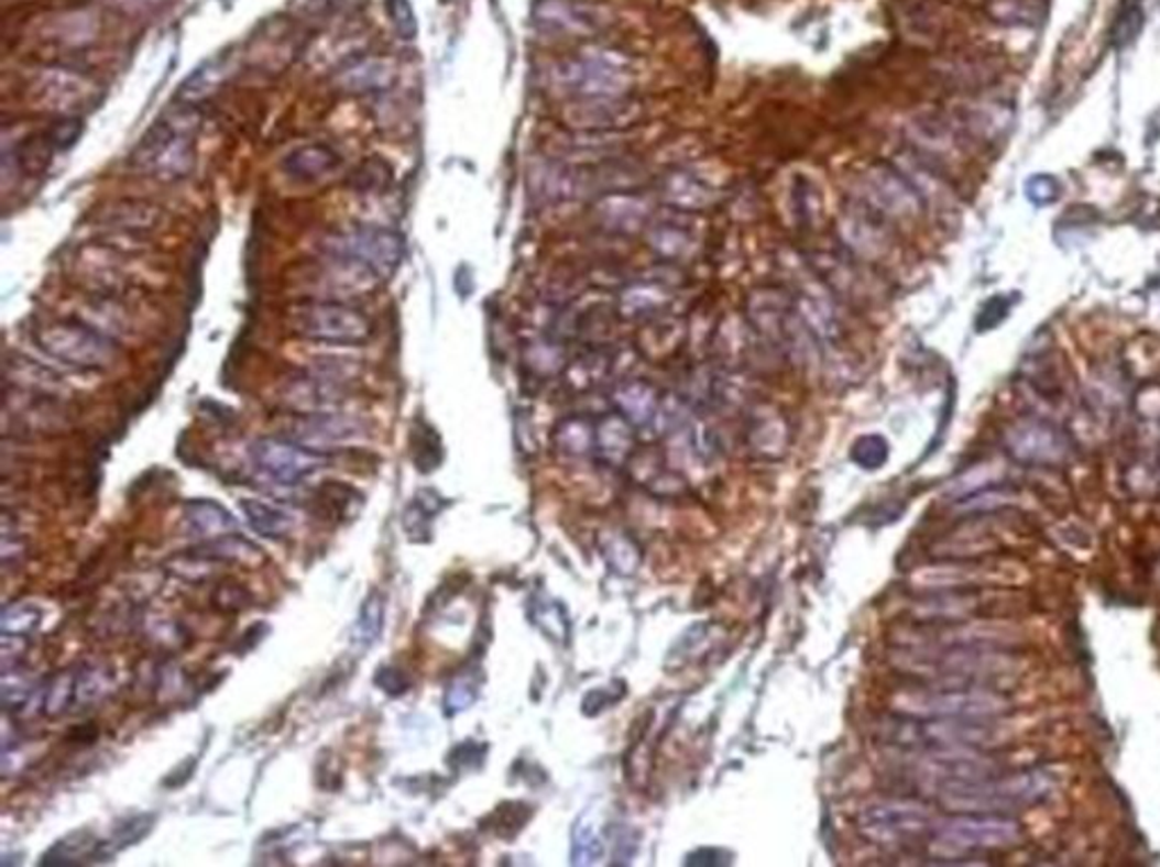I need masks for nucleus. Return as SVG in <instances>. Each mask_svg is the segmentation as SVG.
Masks as SVG:
<instances>
[{
	"instance_id": "1",
	"label": "nucleus",
	"mask_w": 1160,
	"mask_h": 867,
	"mask_svg": "<svg viewBox=\"0 0 1160 867\" xmlns=\"http://www.w3.org/2000/svg\"><path fill=\"white\" fill-rule=\"evenodd\" d=\"M1054 788L1048 770H1025L1018 775H993L977 781H954L939 788L941 804L956 813L1018 811L1040 802Z\"/></svg>"
},
{
	"instance_id": "2",
	"label": "nucleus",
	"mask_w": 1160,
	"mask_h": 867,
	"mask_svg": "<svg viewBox=\"0 0 1160 867\" xmlns=\"http://www.w3.org/2000/svg\"><path fill=\"white\" fill-rule=\"evenodd\" d=\"M198 121L190 111H173L160 118L132 154V164L147 177L179 182L196 168Z\"/></svg>"
},
{
	"instance_id": "3",
	"label": "nucleus",
	"mask_w": 1160,
	"mask_h": 867,
	"mask_svg": "<svg viewBox=\"0 0 1160 867\" xmlns=\"http://www.w3.org/2000/svg\"><path fill=\"white\" fill-rule=\"evenodd\" d=\"M32 338L48 359L83 372L107 370L119 359L113 340L77 320L42 322L34 327Z\"/></svg>"
},
{
	"instance_id": "4",
	"label": "nucleus",
	"mask_w": 1160,
	"mask_h": 867,
	"mask_svg": "<svg viewBox=\"0 0 1160 867\" xmlns=\"http://www.w3.org/2000/svg\"><path fill=\"white\" fill-rule=\"evenodd\" d=\"M291 327L297 336L338 347H359L374 336V322L368 312L350 301L311 299L293 308Z\"/></svg>"
},
{
	"instance_id": "5",
	"label": "nucleus",
	"mask_w": 1160,
	"mask_h": 867,
	"mask_svg": "<svg viewBox=\"0 0 1160 867\" xmlns=\"http://www.w3.org/2000/svg\"><path fill=\"white\" fill-rule=\"evenodd\" d=\"M1022 838L1016 820L995 813H963L937 824L932 845L939 854L959 856L975 849L1009 847Z\"/></svg>"
},
{
	"instance_id": "6",
	"label": "nucleus",
	"mask_w": 1160,
	"mask_h": 867,
	"mask_svg": "<svg viewBox=\"0 0 1160 867\" xmlns=\"http://www.w3.org/2000/svg\"><path fill=\"white\" fill-rule=\"evenodd\" d=\"M902 712L916 718H997L1009 712V700L986 689L941 687L907 693Z\"/></svg>"
},
{
	"instance_id": "7",
	"label": "nucleus",
	"mask_w": 1160,
	"mask_h": 867,
	"mask_svg": "<svg viewBox=\"0 0 1160 867\" xmlns=\"http://www.w3.org/2000/svg\"><path fill=\"white\" fill-rule=\"evenodd\" d=\"M329 252L352 256L374 270L379 277H393L404 261V235L389 227L359 224L331 235Z\"/></svg>"
},
{
	"instance_id": "8",
	"label": "nucleus",
	"mask_w": 1160,
	"mask_h": 867,
	"mask_svg": "<svg viewBox=\"0 0 1160 867\" xmlns=\"http://www.w3.org/2000/svg\"><path fill=\"white\" fill-rule=\"evenodd\" d=\"M862 830L877 845H909L924 836H934L937 817L930 809L916 802H886L864 811Z\"/></svg>"
},
{
	"instance_id": "9",
	"label": "nucleus",
	"mask_w": 1160,
	"mask_h": 867,
	"mask_svg": "<svg viewBox=\"0 0 1160 867\" xmlns=\"http://www.w3.org/2000/svg\"><path fill=\"white\" fill-rule=\"evenodd\" d=\"M254 467L277 485L295 487L325 467V453L308 449L293 438H261L250 447Z\"/></svg>"
},
{
	"instance_id": "10",
	"label": "nucleus",
	"mask_w": 1160,
	"mask_h": 867,
	"mask_svg": "<svg viewBox=\"0 0 1160 867\" xmlns=\"http://www.w3.org/2000/svg\"><path fill=\"white\" fill-rule=\"evenodd\" d=\"M381 277L365 263L329 252L320 263L308 270V293L316 299L347 301L357 295H372Z\"/></svg>"
},
{
	"instance_id": "11",
	"label": "nucleus",
	"mask_w": 1160,
	"mask_h": 867,
	"mask_svg": "<svg viewBox=\"0 0 1160 867\" xmlns=\"http://www.w3.org/2000/svg\"><path fill=\"white\" fill-rule=\"evenodd\" d=\"M562 85L583 100L622 98L628 89V73L605 57H580L562 64Z\"/></svg>"
},
{
	"instance_id": "12",
	"label": "nucleus",
	"mask_w": 1160,
	"mask_h": 867,
	"mask_svg": "<svg viewBox=\"0 0 1160 867\" xmlns=\"http://www.w3.org/2000/svg\"><path fill=\"white\" fill-rule=\"evenodd\" d=\"M365 436H368V428L361 419L336 415L333 410L304 415L291 428V438L295 442L314 449L318 453H325L327 449L361 442L365 440Z\"/></svg>"
},
{
	"instance_id": "13",
	"label": "nucleus",
	"mask_w": 1160,
	"mask_h": 867,
	"mask_svg": "<svg viewBox=\"0 0 1160 867\" xmlns=\"http://www.w3.org/2000/svg\"><path fill=\"white\" fill-rule=\"evenodd\" d=\"M344 381L347 376L327 370L299 372L282 385V399L288 408L304 415L327 413L333 410L342 397H347Z\"/></svg>"
},
{
	"instance_id": "14",
	"label": "nucleus",
	"mask_w": 1160,
	"mask_h": 867,
	"mask_svg": "<svg viewBox=\"0 0 1160 867\" xmlns=\"http://www.w3.org/2000/svg\"><path fill=\"white\" fill-rule=\"evenodd\" d=\"M1007 447L1022 462L1052 464L1068 456V442L1061 432L1042 421H1022L1007 432Z\"/></svg>"
},
{
	"instance_id": "15",
	"label": "nucleus",
	"mask_w": 1160,
	"mask_h": 867,
	"mask_svg": "<svg viewBox=\"0 0 1160 867\" xmlns=\"http://www.w3.org/2000/svg\"><path fill=\"white\" fill-rule=\"evenodd\" d=\"M186 533L200 539H218L239 533V522L231 512L209 498H196L184 505Z\"/></svg>"
},
{
	"instance_id": "16",
	"label": "nucleus",
	"mask_w": 1160,
	"mask_h": 867,
	"mask_svg": "<svg viewBox=\"0 0 1160 867\" xmlns=\"http://www.w3.org/2000/svg\"><path fill=\"white\" fill-rule=\"evenodd\" d=\"M868 195L871 202L877 211L894 213V216H909L918 209V195L916 190L896 173L879 168L868 177Z\"/></svg>"
},
{
	"instance_id": "17",
	"label": "nucleus",
	"mask_w": 1160,
	"mask_h": 867,
	"mask_svg": "<svg viewBox=\"0 0 1160 867\" xmlns=\"http://www.w3.org/2000/svg\"><path fill=\"white\" fill-rule=\"evenodd\" d=\"M395 83V70L385 59H361L350 66H344L338 77L336 85L340 91L352 94V96H368V94H381L391 89Z\"/></svg>"
},
{
	"instance_id": "18",
	"label": "nucleus",
	"mask_w": 1160,
	"mask_h": 867,
	"mask_svg": "<svg viewBox=\"0 0 1160 867\" xmlns=\"http://www.w3.org/2000/svg\"><path fill=\"white\" fill-rule=\"evenodd\" d=\"M537 25L551 32V34H578V32H592L594 21L573 0H543L535 12Z\"/></svg>"
},
{
	"instance_id": "19",
	"label": "nucleus",
	"mask_w": 1160,
	"mask_h": 867,
	"mask_svg": "<svg viewBox=\"0 0 1160 867\" xmlns=\"http://www.w3.org/2000/svg\"><path fill=\"white\" fill-rule=\"evenodd\" d=\"M338 164L340 156L329 145L311 143L293 150L284 160V171L297 182H316L336 171Z\"/></svg>"
},
{
	"instance_id": "20",
	"label": "nucleus",
	"mask_w": 1160,
	"mask_h": 867,
	"mask_svg": "<svg viewBox=\"0 0 1160 867\" xmlns=\"http://www.w3.org/2000/svg\"><path fill=\"white\" fill-rule=\"evenodd\" d=\"M239 505L243 509L250 528L263 539H273V541L286 539L295 528L293 515H288V512L280 507H273L256 498H241Z\"/></svg>"
},
{
	"instance_id": "21",
	"label": "nucleus",
	"mask_w": 1160,
	"mask_h": 867,
	"mask_svg": "<svg viewBox=\"0 0 1160 867\" xmlns=\"http://www.w3.org/2000/svg\"><path fill=\"white\" fill-rule=\"evenodd\" d=\"M988 14L995 23L1009 28H1038L1048 21V0H991Z\"/></svg>"
},
{
	"instance_id": "22",
	"label": "nucleus",
	"mask_w": 1160,
	"mask_h": 867,
	"mask_svg": "<svg viewBox=\"0 0 1160 867\" xmlns=\"http://www.w3.org/2000/svg\"><path fill=\"white\" fill-rule=\"evenodd\" d=\"M614 402H616L619 410L624 413V417H626V421L631 426L648 424L655 417V410H657L655 389L648 387L642 381L624 383L622 387L614 392Z\"/></svg>"
},
{
	"instance_id": "23",
	"label": "nucleus",
	"mask_w": 1160,
	"mask_h": 867,
	"mask_svg": "<svg viewBox=\"0 0 1160 867\" xmlns=\"http://www.w3.org/2000/svg\"><path fill=\"white\" fill-rule=\"evenodd\" d=\"M96 854H102V843L89 832H75L57 841L42 858V865H80Z\"/></svg>"
},
{
	"instance_id": "24",
	"label": "nucleus",
	"mask_w": 1160,
	"mask_h": 867,
	"mask_svg": "<svg viewBox=\"0 0 1160 867\" xmlns=\"http://www.w3.org/2000/svg\"><path fill=\"white\" fill-rule=\"evenodd\" d=\"M363 505V496L344 483L329 481L322 485L318 507L325 509V517L336 522H352Z\"/></svg>"
},
{
	"instance_id": "25",
	"label": "nucleus",
	"mask_w": 1160,
	"mask_h": 867,
	"mask_svg": "<svg viewBox=\"0 0 1160 867\" xmlns=\"http://www.w3.org/2000/svg\"><path fill=\"white\" fill-rule=\"evenodd\" d=\"M383 616H385V601H383V596L379 594V591H372V594L363 601V605L359 610V618L354 623L352 641H354L357 648L368 650L381 639L383 621H385Z\"/></svg>"
},
{
	"instance_id": "26",
	"label": "nucleus",
	"mask_w": 1160,
	"mask_h": 867,
	"mask_svg": "<svg viewBox=\"0 0 1160 867\" xmlns=\"http://www.w3.org/2000/svg\"><path fill=\"white\" fill-rule=\"evenodd\" d=\"M227 68L222 62H214V64H205L198 73H193L188 80L179 87V100L186 102V105H193V102H200L209 96H214V91L227 80Z\"/></svg>"
},
{
	"instance_id": "27",
	"label": "nucleus",
	"mask_w": 1160,
	"mask_h": 867,
	"mask_svg": "<svg viewBox=\"0 0 1160 867\" xmlns=\"http://www.w3.org/2000/svg\"><path fill=\"white\" fill-rule=\"evenodd\" d=\"M594 442L599 453H603L605 458H624L631 451L633 442L631 424L622 417L605 419L594 432Z\"/></svg>"
},
{
	"instance_id": "28",
	"label": "nucleus",
	"mask_w": 1160,
	"mask_h": 867,
	"mask_svg": "<svg viewBox=\"0 0 1160 867\" xmlns=\"http://www.w3.org/2000/svg\"><path fill=\"white\" fill-rule=\"evenodd\" d=\"M1142 28H1145L1142 6L1134 3V0H1123V6H1119V12H1117L1113 30H1110L1113 46L1115 48L1131 46L1136 39L1140 36Z\"/></svg>"
},
{
	"instance_id": "29",
	"label": "nucleus",
	"mask_w": 1160,
	"mask_h": 867,
	"mask_svg": "<svg viewBox=\"0 0 1160 867\" xmlns=\"http://www.w3.org/2000/svg\"><path fill=\"white\" fill-rule=\"evenodd\" d=\"M111 678L109 671L102 666H85L80 671H75V702L77 706L94 704L100 698L109 693Z\"/></svg>"
},
{
	"instance_id": "30",
	"label": "nucleus",
	"mask_w": 1160,
	"mask_h": 867,
	"mask_svg": "<svg viewBox=\"0 0 1160 867\" xmlns=\"http://www.w3.org/2000/svg\"><path fill=\"white\" fill-rule=\"evenodd\" d=\"M415 428L417 432L413 436V462L422 474H429V471H434L442 462L440 438L438 432L424 421H419Z\"/></svg>"
},
{
	"instance_id": "31",
	"label": "nucleus",
	"mask_w": 1160,
	"mask_h": 867,
	"mask_svg": "<svg viewBox=\"0 0 1160 867\" xmlns=\"http://www.w3.org/2000/svg\"><path fill=\"white\" fill-rule=\"evenodd\" d=\"M648 245L665 259H680L691 248V235L676 224H655L648 231Z\"/></svg>"
},
{
	"instance_id": "32",
	"label": "nucleus",
	"mask_w": 1160,
	"mask_h": 867,
	"mask_svg": "<svg viewBox=\"0 0 1160 867\" xmlns=\"http://www.w3.org/2000/svg\"><path fill=\"white\" fill-rule=\"evenodd\" d=\"M39 623H42V612L30 603L8 605L3 610V621H0V625H3V637H12V639L30 637L39 627Z\"/></svg>"
},
{
	"instance_id": "33",
	"label": "nucleus",
	"mask_w": 1160,
	"mask_h": 867,
	"mask_svg": "<svg viewBox=\"0 0 1160 867\" xmlns=\"http://www.w3.org/2000/svg\"><path fill=\"white\" fill-rule=\"evenodd\" d=\"M440 503L442 501H440V496L434 490H422L406 505V512H404V528H406V533L413 535V530H427L429 522L440 512Z\"/></svg>"
},
{
	"instance_id": "34",
	"label": "nucleus",
	"mask_w": 1160,
	"mask_h": 867,
	"mask_svg": "<svg viewBox=\"0 0 1160 867\" xmlns=\"http://www.w3.org/2000/svg\"><path fill=\"white\" fill-rule=\"evenodd\" d=\"M667 200L682 209H699L708 205V190L701 186V182L687 175H676L667 184Z\"/></svg>"
},
{
	"instance_id": "35",
	"label": "nucleus",
	"mask_w": 1160,
	"mask_h": 867,
	"mask_svg": "<svg viewBox=\"0 0 1160 867\" xmlns=\"http://www.w3.org/2000/svg\"><path fill=\"white\" fill-rule=\"evenodd\" d=\"M73 702H75V671H66V673H59L46 691V698H44L46 716L51 718L62 716L68 706H73Z\"/></svg>"
},
{
	"instance_id": "36",
	"label": "nucleus",
	"mask_w": 1160,
	"mask_h": 867,
	"mask_svg": "<svg viewBox=\"0 0 1160 867\" xmlns=\"http://www.w3.org/2000/svg\"><path fill=\"white\" fill-rule=\"evenodd\" d=\"M477 695H479V682H477L474 676L462 673V676L453 678L451 684L447 687V693H445L447 714L466 712V709L477 700Z\"/></svg>"
},
{
	"instance_id": "37",
	"label": "nucleus",
	"mask_w": 1160,
	"mask_h": 867,
	"mask_svg": "<svg viewBox=\"0 0 1160 867\" xmlns=\"http://www.w3.org/2000/svg\"><path fill=\"white\" fill-rule=\"evenodd\" d=\"M32 684L30 680L23 676V673H12L10 668H6L3 673V704L8 712H21V709H25L32 700Z\"/></svg>"
},
{
	"instance_id": "38",
	"label": "nucleus",
	"mask_w": 1160,
	"mask_h": 867,
	"mask_svg": "<svg viewBox=\"0 0 1160 867\" xmlns=\"http://www.w3.org/2000/svg\"><path fill=\"white\" fill-rule=\"evenodd\" d=\"M888 458V445L882 436H864L853 447V460L864 469H877Z\"/></svg>"
},
{
	"instance_id": "39",
	"label": "nucleus",
	"mask_w": 1160,
	"mask_h": 867,
	"mask_svg": "<svg viewBox=\"0 0 1160 867\" xmlns=\"http://www.w3.org/2000/svg\"><path fill=\"white\" fill-rule=\"evenodd\" d=\"M152 822H154L152 815H136V817L125 820L119 830H116V834L109 838L111 852H119V849H125L139 843L152 830Z\"/></svg>"
},
{
	"instance_id": "40",
	"label": "nucleus",
	"mask_w": 1160,
	"mask_h": 867,
	"mask_svg": "<svg viewBox=\"0 0 1160 867\" xmlns=\"http://www.w3.org/2000/svg\"><path fill=\"white\" fill-rule=\"evenodd\" d=\"M1025 193H1027V197L1036 207H1048V205H1054L1059 200L1061 193H1063V186L1052 175H1033L1025 184Z\"/></svg>"
},
{
	"instance_id": "41",
	"label": "nucleus",
	"mask_w": 1160,
	"mask_h": 867,
	"mask_svg": "<svg viewBox=\"0 0 1160 867\" xmlns=\"http://www.w3.org/2000/svg\"><path fill=\"white\" fill-rule=\"evenodd\" d=\"M107 222L121 227V229H128V227L147 229V227H152L154 222H157V211H154L152 207L123 205V207L111 209V220H107Z\"/></svg>"
},
{
	"instance_id": "42",
	"label": "nucleus",
	"mask_w": 1160,
	"mask_h": 867,
	"mask_svg": "<svg viewBox=\"0 0 1160 867\" xmlns=\"http://www.w3.org/2000/svg\"><path fill=\"white\" fill-rule=\"evenodd\" d=\"M1011 310V299L1004 297V295H993L991 299H986L980 308V315H977V331L984 333V331H991L995 327H999L1004 320H1007V315Z\"/></svg>"
},
{
	"instance_id": "43",
	"label": "nucleus",
	"mask_w": 1160,
	"mask_h": 867,
	"mask_svg": "<svg viewBox=\"0 0 1160 867\" xmlns=\"http://www.w3.org/2000/svg\"><path fill=\"white\" fill-rule=\"evenodd\" d=\"M374 684L383 691L389 693L393 698H400L404 695L411 687H413V680L408 678L406 671H402L400 666L395 663H385V666H379V671L374 676Z\"/></svg>"
},
{
	"instance_id": "44",
	"label": "nucleus",
	"mask_w": 1160,
	"mask_h": 867,
	"mask_svg": "<svg viewBox=\"0 0 1160 867\" xmlns=\"http://www.w3.org/2000/svg\"><path fill=\"white\" fill-rule=\"evenodd\" d=\"M665 290L655 288V286H648V284H639L631 290L624 293V306L631 310V312H644V310H653L655 306H660L665 301Z\"/></svg>"
},
{
	"instance_id": "45",
	"label": "nucleus",
	"mask_w": 1160,
	"mask_h": 867,
	"mask_svg": "<svg viewBox=\"0 0 1160 867\" xmlns=\"http://www.w3.org/2000/svg\"><path fill=\"white\" fill-rule=\"evenodd\" d=\"M83 128H85V123L80 121V118H64V121H59L57 125L51 128V132H48L46 136H48V141L53 143L55 150H66V147H70L77 139H80Z\"/></svg>"
},
{
	"instance_id": "46",
	"label": "nucleus",
	"mask_w": 1160,
	"mask_h": 867,
	"mask_svg": "<svg viewBox=\"0 0 1160 867\" xmlns=\"http://www.w3.org/2000/svg\"><path fill=\"white\" fill-rule=\"evenodd\" d=\"M389 12H391V19L397 32L406 39V42H411V39L417 34V23H415L408 0H389Z\"/></svg>"
},
{
	"instance_id": "47",
	"label": "nucleus",
	"mask_w": 1160,
	"mask_h": 867,
	"mask_svg": "<svg viewBox=\"0 0 1160 867\" xmlns=\"http://www.w3.org/2000/svg\"><path fill=\"white\" fill-rule=\"evenodd\" d=\"M160 3H162V0H107V6H111L113 10H119V12H125V14L147 12L152 8H157Z\"/></svg>"
},
{
	"instance_id": "48",
	"label": "nucleus",
	"mask_w": 1160,
	"mask_h": 867,
	"mask_svg": "<svg viewBox=\"0 0 1160 867\" xmlns=\"http://www.w3.org/2000/svg\"><path fill=\"white\" fill-rule=\"evenodd\" d=\"M635 216H639V211H637V202L633 200V197H628V205H626V218H628V222H631V218H635ZM605 218H608V222H610V224H616V220H619V224H622V227H626V220H624L622 216H614V213H605Z\"/></svg>"
},
{
	"instance_id": "49",
	"label": "nucleus",
	"mask_w": 1160,
	"mask_h": 867,
	"mask_svg": "<svg viewBox=\"0 0 1160 867\" xmlns=\"http://www.w3.org/2000/svg\"><path fill=\"white\" fill-rule=\"evenodd\" d=\"M1134 3H1142V0H1134Z\"/></svg>"
}]
</instances>
